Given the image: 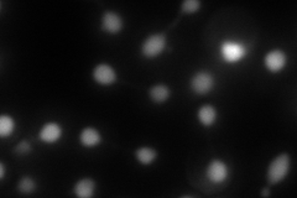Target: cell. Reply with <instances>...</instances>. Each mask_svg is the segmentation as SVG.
Segmentation results:
<instances>
[{
	"mask_svg": "<svg viewBox=\"0 0 297 198\" xmlns=\"http://www.w3.org/2000/svg\"><path fill=\"white\" fill-rule=\"evenodd\" d=\"M290 169V156L287 154L277 156L267 169V181L271 184L279 183L287 175Z\"/></svg>",
	"mask_w": 297,
	"mask_h": 198,
	"instance_id": "obj_1",
	"label": "cell"
},
{
	"mask_svg": "<svg viewBox=\"0 0 297 198\" xmlns=\"http://www.w3.org/2000/svg\"><path fill=\"white\" fill-rule=\"evenodd\" d=\"M165 46H166V37L163 34L151 35L142 43V53L148 58L156 57L163 52Z\"/></svg>",
	"mask_w": 297,
	"mask_h": 198,
	"instance_id": "obj_2",
	"label": "cell"
},
{
	"mask_svg": "<svg viewBox=\"0 0 297 198\" xmlns=\"http://www.w3.org/2000/svg\"><path fill=\"white\" fill-rule=\"evenodd\" d=\"M207 177L213 183H222L228 177V167L220 160H213L207 167Z\"/></svg>",
	"mask_w": 297,
	"mask_h": 198,
	"instance_id": "obj_3",
	"label": "cell"
},
{
	"mask_svg": "<svg viewBox=\"0 0 297 198\" xmlns=\"http://www.w3.org/2000/svg\"><path fill=\"white\" fill-rule=\"evenodd\" d=\"M213 85H214V80H213L212 75L208 72L196 73L191 81V87L198 94L208 93L213 88Z\"/></svg>",
	"mask_w": 297,
	"mask_h": 198,
	"instance_id": "obj_4",
	"label": "cell"
},
{
	"mask_svg": "<svg viewBox=\"0 0 297 198\" xmlns=\"http://www.w3.org/2000/svg\"><path fill=\"white\" fill-rule=\"evenodd\" d=\"M94 80L101 85H112L117 80V75L115 71L109 66V64H99L96 67L93 72Z\"/></svg>",
	"mask_w": 297,
	"mask_h": 198,
	"instance_id": "obj_5",
	"label": "cell"
},
{
	"mask_svg": "<svg viewBox=\"0 0 297 198\" xmlns=\"http://www.w3.org/2000/svg\"><path fill=\"white\" fill-rule=\"evenodd\" d=\"M123 28V20L117 13L107 12L102 19V29L109 34H117Z\"/></svg>",
	"mask_w": 297,
	"mask_h": 198,
	"instance_id": "obj_6",
	"label": "cell"
},
{
	"mask_svg": "<svg viewBox=\"0 0 297 198\" xmlns=\"http://www.w3.org/2000/svg\"><path fill=\"white\" fill-rule=\"evenodd\" d=\"M222 53L226 61L236 62L245 55V48L237 42H226L222 47Z\"/></svg>",
	"mask_w": 297,
	"mask_h": 198,
	"instance_id": "obj_7",
	"label": "cell"
},
{
	"mask_svg": "<svg viewBox=\"0 0 297 198\" xmlns=\"http://www.w3.org/2000/svg\"><path fill=\"white\" fill-rule=\"evenodd\" d=\"M286 56L281 50H272L265 57V66L271 72H277L285 66Z\"/></svg>",
	"mask_w": 297,
	"mask_h": 198,
	"instance_id": "obj_8",
	"label": "cell"
},
{
	"mask_svg": "<svg viewBox=\"0 0 297 198\" xmlns=\"http://www.w3.org/2000/svg\"><path fill=\"white\" fill-rule=\"evenodd\" d=\"M62 129L58 124L48 123L40 131V139L45 143H55L61 138Z\"/></svg>",
	"mask_w": 297,
	"mask_h": 198,
	"instance_id": "obj_9",
	"label": "cell"
},
{
	"mask_svg": "<svg viewBox=\"0 0 297 198\" xmlns=\"http://www.w3.org/2000/svg\"><path fill=\"white\" fill-rule=\"evenodd\" d=\"M80 140L87 148H93V146L98 145L99 142H101V134L93 127H86L81 133Z\"/></svg>",
	"mask_w": 297,
	"mask_h": 198,
	"instance_id": "obj_10",
	"label": "cell"
},
{
	"mask_svg": "<svg viewBox=\"0 0 297 198\" xmlns=\"http://www.w3.org/2000/svg\"><path fill=\"white\" fill-rule=\"evenodd\" d=\"M94 182L91 178H83V180L78 181L75 187V192L78 197L87 198L91 197L94 192Z\"/></svg>",
	"mask_w": 297,
	"mask_h": 198,
	"instance_id": "obj_11",
	"label": "cell"
},
{
	"mask_svg": "<svg viewBox=\"0 0 297 198\" xmlns=\"http://www.w3.org/2000/svg\"><path fill=\"white\" fill-rule=\"evenodd\" d=\"M198 119L203 125H212L215 121V119H217V110L212 105H203L198 110Z\"/></svg>",
	"mask_w": 297,
	"mask_h": 198,
	"instance_id": "obj_12",
	"label": "cell"
},
{
	"mask_svg": "<svg viewBox=\"0 0 297 198\" xmlns=\"http://www.w3.org/2000/svg\"><path fill=\"white\" fill-rule=\"evenodd\" d=\"M150 94V98L153 99V102L155 103H164L169 99L170 97V88L164 85H158L154 86L153 88L148 92Z\"/></svg>",
	"mask_w": 297,
	"mask_h": 198,
	"instance_id": "obj_13",
	"label": "cell"
},
{
	"mask_svg": "<svg viewBox=\"0 0 297 198\" xmlns=\"http://www.w3.org/2000/svg\"><path fill=\"white\" fill-rule=\"evenodd\" d=\"M136 159L141 164L148 165L156 159V151L151 148H140L136 150Z\"/></svg>",
	"mask_w": 297,
	"mask_h": 198,
	"instance_id": "obj_14",
	"label": "cell"
},
{
	"mask_svg": "<svg viewBox=\"0 0 297 198\" xmlns=\"http://www.w3.org/2000/svg\"><path fill=\"white\" fill-rule=\"evenodd\" d=\"M14 131V120L8 115L0 116V135L3 138L8 137Z\"/></svg>",
	"mask_w": 297,
	"mask_h": 198,
	"instance_id": "obj_15",
	"label": "cell"
},
{
	"mask_svg": "<svg viewBox=\"0 0 297 198\" xmlns=\"http://www.w3.org/2000/svg\"><path fill=\"white\" fill-rule=\"evenodd\" d=\"M18 187H19V191H20L21 193L29 194V193H31V192L35 191V188H36V184H35L32 178L24 177V178H21V181L19 182Z\"/></svg>",
	"mask_w": 297,
	"mask_h": 198,
	"instance_id": "obj_16",
	"label": "cell"
},
{
	"mask_svg": "<svg viewBox=\"0 0 297 198\" xmlns=\"http://www.w3.org/2000/svg\"><path fill=\"white\" fill-rule=\"evenodd\" d=\"M201 7V3L197 2V0H186V2L182 3V12L187 13V14H191V13L197 12Z\"/></svg>",
	"mask_w": 297,
	"mask_h": 198,
	"instance_id": "obj_17",
	"label": "cell"
},
{
	"mask_svg": "<svg viewBox=\"0 0 297 198\" xmlns=\"http://www.w3.org/2000/svg\"><path fill=\"white\" fill-rule=\"evenodd\" d=\"M30 150H31V146H30V144L28 142H21L16 146V151H18L19 154H28L30 153Z\"/></svg>",
	"mask_w": 297,
	"mask_h": 198,
	"instance_id": "obj_18",
	"label": "cell"
},
{
	"mask_svg": "<svg viewBox=\"0 0 297 198\" xmlns=\"http://www.w3.org/2000/svg\"><path fill=\"white\" fill-rule=\"evenodd\" d=\"M0 172H2V175H0V177H4V173H5V169H4V165H0Z\"/></svg>",
	"mask_w": 297,
	"mask_h": 198,
	"instance_id": "obj_19",
	"label": "cell"
},
{
	"mask_svg": "<svg viewBox=\"0 0 297 198\" xmlns=\"http://www.w3.org/2000/svg\"><path fill=\"white\" fill-rule=\"evenodd\" d=\"M263 194H264V196H267V194H269V192H267V191H264V192H263Z\"/></svg>",
	"mask_w": 297,
	"mask_h": 198,
	"instance_id": "obj_20",
	"label": "cell"
}]
</instances>
